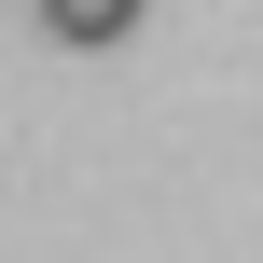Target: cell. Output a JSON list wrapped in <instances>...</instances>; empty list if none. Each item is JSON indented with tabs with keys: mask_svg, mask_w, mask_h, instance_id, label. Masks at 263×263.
Listing matches in <instances>:
<instances>
[{
	"mask_svg": "<svg viewBox=\"0 0 263 263\" xmlns=\"http://www.w3.org/2000/svg\"><path fill=\"white\" fill-rule=\"evenodd\" d=\"M153 0H42V42H125Z\"/></svg>",
	"mask_w": 263,
	"mask_h": 263,
	"instance_id": "obj_1",
	"label": "cell"
}]
</instances>
